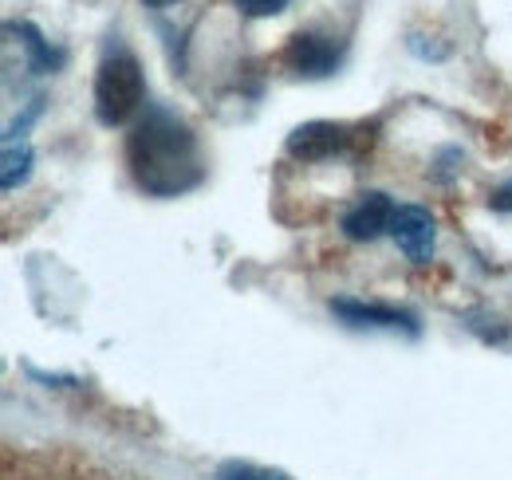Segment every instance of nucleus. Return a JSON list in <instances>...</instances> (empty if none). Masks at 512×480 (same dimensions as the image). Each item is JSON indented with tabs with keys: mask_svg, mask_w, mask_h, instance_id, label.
Wrapping results in <instances>:
<instances>
[{
	"mask_svg": "<svg viewBox=\"0 0 512 480\" xmlns=\"http://www.w3.org/2000/svg\"><path fill=\"white\" fill-rule=\"evenodd\" d=\"M130 178L150 197H178L201 185L205 166L197 150V134L166 107H150L127 134Z\"/></svg>",
	"mask_w": 512,
	"mask_h": 480,
	"instance_id": "1",
	"label": "nucleus"
},
{
	"mask_svg": "<svg viewBox=\"0 0 512 480\" xmlns=\"http://www.w3.org/2000/svg\"><path fill=\"white\" fill-rule=\"evenodd\" d=\"M146 99L142 63L127 44H107L103 60L95 67V115L103 126H123L138 115Z\"/></svg>",
	"mask_w": 512,
	"mask_h": 480,
	"instance_id": "2",
	"label": "nucleus"
},
{
	"mask_svg": "<svg viewBox=\"0 0 512 480\" xmlns=\"http://www.w3.org/2000/svg\"><path fill=\"white\" fill-rule=\"evenodd\" d=\"M355 146V126L347 122H304L288 134V154L296 162H327Z\"/></svg>",
	"mask_w": 512,
	"mask_h": 480,
	"instance_id": "3",
	"label": "nucleus"
},
{
	"mask_svg": "<svg viewBox=\"0 0 512 480\" xmlns=\"http://www.w3.org/2000/svg\"><path fill=\"white\" fill-rule=\"evenodd\" d=\"M343 60V44L323 32H296L284 48V63L304 79H327Z\"/></svg>",
	"mask_w": 512,
	"mask_h": 480,
	"instance_id": "4",
	"label": "nucleus"
},
{
	"mask_svg": "<svg viewBox=\"0 0 512 480\" xmlns=\"http://www.w3.org/2000/svg\"><path fill=\"white\" fill-rule=\"evenodd\" d=\"M394 201L379 193V189H367L351 201V209L343 213V233L351 240H379L383 233H390L394 225Z\"/></svg>",
	"mask_w": 512,
	"mask_h": 480,
	"instance_id": "5",
	"label": "nucleus"
},
{
	"mask_svg": "<svg viewBox=\"0 0 512 480\" xmlns=\"http://www.w3.org/2000/svg\"><path fill=\"white\" fill-rule=\"evenodd\" d=\"M390 237L398 240V248L406 252V260L426 264L434 256V217L422 205H398Z\"/></svg>",
	"mask_w": 512,
	"mask_h": 480,
	"instance_id": "6",
	"label": "nucleus"
},
{
	"mask_svg": "<svg viewBox=\"0 0 512 480\" xmlns=\"http://www.w3.org/2000/svg\"><path fill=\"white\" fill-rule=\"evenodd\" d=\"M331 315L343 319L347 327H402V331H418V319L402 307H386V303H363V300H351V296H339L331 300Z\"/></svg>",
	"mask_w": 512,
	"mask_h": 480,
	"instance_id": "7",
	"label": "nucleus"
},
{
	"mask_svg": "<svg viewBox=\"0 0 512 480\" xmlns=\"http://www.w3.org/2000/svg\"><path fill=\"white\" fill-rule=\"evenodd\" d=\"M4 32H8V36H20V48L28 52V67H32V71H56V67L64 63V52L52 48V44L40 36L36 24H28V20H8Z\"/></svg>",
	"mask_w": 512,
	"mask_h": 480,
	"instance_id": "8",
	"label": "nucleus"
},
{
	"mask_svg": "<svg viewBox=\"0 0 512 480\" xmlns=\"http://www.w3.org/2000/svg\"><path fill=\"white\" fill-rule=\"evenodd\" d=\"M32 174V146L28 142H4V174L0 185L4 189H16L20 181H28Z\"/></svg>",
	"mask_w": 512,
	"mask_h": 480,
	"instance_id": "9",
	"label": "nucleus"
},
{
	"mask_svg": "<svg viewBox=\"0 0 512 480\" xmlns=\"http://www.w3.org/2000/svg\"><path fill=\"white\" fill-rule=\"evenodd\" d=\"M217 480H288L284 473H272V469H256V465H221Z\"/></svg>",
	"mask_w": 512,
	"mask_h": 480,
	"instance_id": "10",
	"label": "nucleus"
},
{
	"mask_svg": "<svg viewBox=\"0 0 512 480\" xmlns=\"http://www.w3.org/2000/svg\"><path fill=\"white\" fill-rule=\"evenodd\" d=\"M245 16H276V12H284L292 0H233Z\"/></svg>",
	"mask_w": 512,
	"mask_h": 480,
	"instance_id": "11",
	"label": "nucleus"
},
{
	"mask_svg": "<svg viewBox=\"0 0 512 480\" xmlns=\"http://www.w3.org/2000/svg\"><path fill=\"white\" fill-rule=\"evenodd\" d=\"M489 209H497V213H512V181H505V185H497V189H493Z\"/></svg>",
	"mask_w": 512,
	"mask_h": 480,
	"instance_id": "12",
	"label": "nucleus"
},
{
	"mask_svg": "<svg viewBox=\"0 0 512 480\" xmlns=\"http://www.w3.org/2000/svg\"><path fill=\"white\" fill-rule=\"evenodd\" d=\"M142 4H150V8H162V4H174V0H142Z\"/></svg>",
	"mask_w": 512,
	"mask_h": 480,
	"instance_id": "13",
	"label": "nucleus"
}]
</instances>
